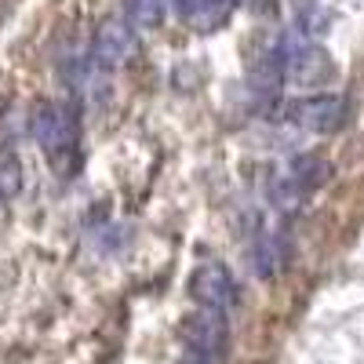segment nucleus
Returning a JSON list of instances; mask_svg holds the SVG:
<instances>
[{"instance_id":"0eeeda50","label":"nucleus","mask_w":364,"mask_h":364,"mask_svg":"<svg viewBox=\"0 0 364 364\" xmlns=\"http://www.w3.org/2000/svg\"><path fill=\"white\" fill-rule=\"evenodd\" d=\"M233 0H175V11L182 15V22L200 29V33H211L230 18Z\"/></svg>"},{"instance_id":"20e7f679","label":"nucleus","mask_w":364,"mask_h":364,"mask_svg":"<svg viewBox=\"0 0 364 364\" xmlns=\"http://www.w3.org/2000/svg\"><path fill=\"white\" fill-rule=\"evenodd\" d=\"M288 120L306 132H339L350 120V102L339 91H321V95L295 99L288 106Z\"/></svg>"},{"instance_id":"423d86ee","label":"nucleus","mask_w":364,"mask_h":364,"mask_svg":"<svg viewBox=\"0 0 364 364\" xmlns=\"http://www.w3.org/2000/svg\"><path fill=\"white\" fill-rule=\"evenodd\" d=\"M135 48V37H132V26L128 22H106L95 41H91V51H87V73L91 77H109L113 70H120V63L132 55Z\"/></svg>"},{"instance_id":"f257e3e1","label":"nucleus","mask_w":364,"mask_h":364,"mask_svg":"<svg viewBox=\"0 0 364 364\" xmlns=\"http://www.w3.org/2000/svg\"><path fill=\"white\" fill-rule=\"evenodd\" d=\"M328 175H331L328 161H321L317 154H302V157L288 161L277 175H273L269 197H273V204H277V208L291 211V208H299L306 197H314L324 182H328Z\"/></svg>"},{"instance_id":"39448f33","label":"nucleus","mask_w":364,"mask_h":364,"mask_svg":"<svg viewBox=\"0 0 364 364\" xmlns=\"http://www.w3.org/2000/svg\"><path fill=\"white\" fill-rule=\"evenodd\" d=\"M33 139L48 149L51 157H70L73 146H77V117L66 106H55V102H41L33 109Z\"/></svg>"},{"instance_id":"6e6552de","label":"nucleus","mask_w":364,"mask_h":364,"mask_svg":"<svg viewBox=\"0 0 364 364\" xmlns=\"http://www.w3.org/2000/svg\"><path fill=\"white\" fill-rule=\"evenodd\" d=\"M120 4H124V18L142 29L157 26L164 18V0H120Z\"/></svg>"},{"instance_id":"7ed1b4c3","label":"nucleus","mask_w":364,"mask_h":364,"mask_svg":"<svg viewBox=\"0 0 364 364\" xmlns=\"http://www.w3.org/2000/svg\"><path fill=\"white\" fill-rule=\"evenodd\" d=\"M190 295H193V302H197L200 310L223 314V317L237 306V299H240L230 266H223V262H215V259H208V262H200V266L193 269Z\"/></svg>"},{"instance_id":"f03ea898","label":"nucleus","mask_w":364,"mask_h":364,"mask_svg":"<svg viewBox=\"0 0 364 364\" xmlns=\"http://www.w3.org/2000/svg\"><path fill=\"white\" fill-rule=\"evenodd\" d=\"M182 350H186V364H223L226 317L197 306L186 321H182Z\"/></svg>"}]
</instances>
